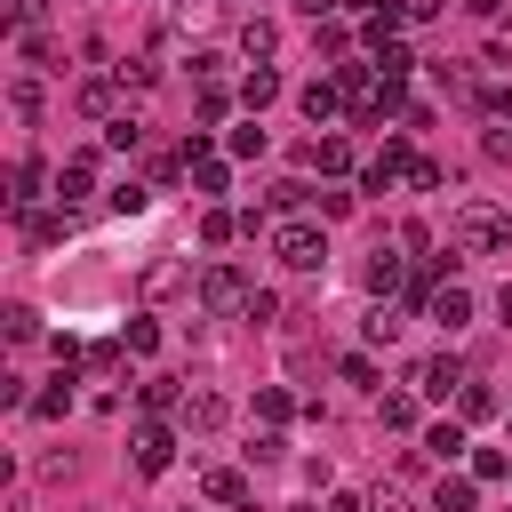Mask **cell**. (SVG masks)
<instances>
[{
  "instance_id": "cell-1",
  "label": "cell",
  "mask_w": 512,
  "mask_h": 512,
  "mask_svg": "<svg viewBox=\"0 0 512 512\" xmlns=\"http://www.w3.org/2000/svg\"><path fill=\"white\" fill-rule=\"evenodd\" d=\"M448 248H456V256H504V248H512V208L464 200V208L448 216Z\"/></svg>"
},
{
  "instance_id": "cell-2",
  "label": "cell",
  "mask_w": 512,
  "mask_h": 512,
  "mask_svg": "<svg viewBox=\"0 0 512 512\" xmlns=\"http://www.w3.org/2000/svg\"><path fill=\"white\" fill-rule=\"evenodd\" d=\"M272 256H280L288 272H320V264H328V232H320V224H280V232H272Z\"/></svg>"
},
{
  "instance_id": "cell-3",
  "label": "cell",
  "mask_w": 512,
  "mask_h": 512,
  "mask_svg": "<svg viewBox=\"0 0 512 512\" xmlns=\"http://www.w3.org/2000/svg\"><path fill=\"white\" fill-rule=\"evenodd\" d=\"M248 296H256V288H248L240 264H208V272H200V312L224 320V312H248Z\"/></svg>"
},
{
  "instance_id": "cell-4",
  "label": "cell",
  "mask_w": 512,
  "mask_h": 512,
  "mask_svg": "<svg viewBox=\"0 0 512 512\" xmlns=\"http://www.w3.org/2000/svg\"><path fill=\"white\" fill-rule=\"evenodd\" d=\"M128 456H136V472H168V464H176V432H168L160 416H144V424L128 432Z\"/></svg>"
},
{
  "instance_id": "cell-5",
  "label": "cell",
  "mask_w": 512,
  "mask_h": 512,
  "mask_svg": "<svg viewBox=\"0 0 512 512\" xmlns=\"http://www.w3.org/2000/svg\"><path fill=\"white\" fill-rule=\"evenodd\" d=\"M464 384H472V376H464V360H456V352H432V360L416 368V392H424V400H456Z\"/></svg>"
},
{
  "instance_id": "cell-6",
  "label": "cell",
  "mask_w": 512,
  "mask_h": 512,
  "mask_svg": "<svg viewBox=\"0 0 512 512\" xmlns=\"http://www.w3.org/2000/svg\"><path fill=\"white\" fill-rule=\"evenodd\" d=\"M88 192H96V152H72V160L56 168V208L72 216V208H80Z\"/></svg>"
},
{
  "instance_id": "cell-7",
  "label": "cell",
  "mask_w": 512,
  "mask_h": 512,
  "mask_svg": "<svg viewBox=\"0 0 512 512\" xmlns=\"http://www.w3.org/2000/svg\"><path fill=\"white\" fill-rule=\"evenodd\" d=\"M424 320H432V328H448V336H464V328H472V288H456V280H448V288H432Z\"/></svg>"
},
{
  "instance_id": "cell-8",
  "label": "cell",
  "mask_w": 512,
  "mask_h": 512,
  "mask_svg": "<svg viewBox=\"0 0 512 512\" xmlns=\"http://www.w3.org/2000/svg\"><path fill=\"white\" fill-rule=\"evenodd\" d=\"M408 168H416V152H408L400 136H384V152L360 168V184H368V192H384V184H392V176H408Z\"/></svg>"
},
{
  "instance_id": "cell-9",
  "label": "cell",
  "mask_w": 512,
  "mask_h": 512,
  "mask_svg": "<svg viewBox=\"0 0 512 512\" xmlns=\"http://www.w3.org/2000/svg\"><path fill=\"white\" fill-rule=\"evenodd\" d=\"M176 416H184V432H216V424H224V416H232V408H224V392H208V384H192V392H184V408H176Z\"/></svg>"
},
{
  "instance_id": "cell-10",
  "label": "cell",
  "mask_w": 512,
  "mask_h": 512,
  "mask_svg": "<svg viewBox=\"0 0 512 512\" xmlns=\"http://www.w3.org/2000/svg\"><path fill=\"white\" fill-rule=\"evenodd\" d=\"M296 104H304V120H336V112H344V88H336V80H304Z\"/></svg>"
},
{
  "instance_id": "cell-11",
  "label": "cell",
  "mask_w": 512,
  "mask_h": 512,
  "mask_svg": "<svg viewBox=\"0 0 512 512\" xmlns=\"http://www.w3.org/2000/svg\"><path fill=\"white\" fill-rule=\"evenodd\" d=\"M272 48H280V24H272V16H248V24H240V56L272 64Z\"/></svg>"
},
{
  "instance_id": "cell-12",
  "label": "cell",
  "mask_w": 512,
  "mask_h": 512,
  "mask_svg": "<svg viewBox=\"0 0 512 512\" xmlns=\"http://www.w3.org/2000/svg\"><path fill=\"white\" fill-rule=\"evenodd\" d=\"M304 160H312L320 176H344V168H352V144H344V136H312V144H304Z\"/></svg>"
},
{
  "instance_id": "cell-13",
  "label": "cell",
  "mask_w": 512,
  "mask_h": 512,
  "mask_svg": "<svg viewBox=\"0 0 512 512\" xmlns=\"http://www.w3.org/2000/svg\"><path fill=\"white\" fill-rule=\"evenodd\" d=\"M200 496H208V504H248V480H240L232 464H216V472L200 480Z\"/></svg>"
},
{
  "instance_id": "cell-14",
  "label": "cell",
  "mask_w": 512,
  "mask_h": 512,
  "mask_svg": "<svg viewBox=\"0 0 512 512\" xmlns=\"http://www.w3.org/2000/svg\"><path fill=\"white\" fill-rule=\"evenodd\" d=\"M272 96H280V72H272V64H256V72L240 80V104H248V112H264Z\"/></svg>"
},
{
  "instance_id": "cell-15",
  "label": "cell",
  "mask_w": 512,
  "mask_h": 512,
  "mask_svg": "<svg viewBox=\"0 0 512 512\" xmlns=\"http://www.w3.org/2000/svg\"><path fill=\"white\" fill-rule=\"evenodd\" d=\"M112 96H120V80H104V72H96V80H80V112H96V120H120V112H112Z\"/></svg>"
},
{
  "instance_id": "cell-16",
  "label": "cell",
  "mask_w": 512,
  "mask_h": 512,
  "mask_svg": "<svg viewBox=\"0 0 512 512\" xmlns=\"http://www.w3.org/2000/svg\"><path fill=\"white\" fill-rule=\"evenodd\" d=\"M8 184H16L8 200H16L24 216H32V200H40V160H16V168H8Z\"/></svg>"
},
{
  "instance_id": "cell-17",
  "label": "cell",
  "mask_w": 512,
  "mask_h": 512,
  "mask_svg": "<svg viewBox=\"0 0 512 512\" xmlns=\"http://www.w3.org/2000/svg\"><path fill=\"white\" fill-rule=\"evenodd\" d=\"M104 208H112V216H144V208H152V192L128 176V184H112V192H104Z\"/></svg>"
},
{
  "instance_id": "cell-18",
  "label": "cell",
  "mask_w": 512,
  "mask_h": 512,
  "mask_svg": "<svg viewBox=\"0 0 512 512\" xmlns=\"http://www.w3.org/2000/svg\"><path fill=\"white\" fill-rule=\"evenodd\" d=\"M456 416H464V424H488V416H496V392H488V384H464V392H456Z\"/></svg>"
},
{
  "instance_id": "cell-19",
  "label": "cell",
  "mask_w": 512,
  "mask_h": 512,
  "mask_svg": "<svg viewBox=\"0 0 512 512\" xmlns=\"http://www.w3.org/2000/svg\"><path fill=\"white\" fill-rule=\"evenodd\" d=\"M376 424H384V432H408V424H416V400H408V392H384V400H376Z\"/></svg>"
},
{
  "instance_id": "cell-20",
  "label": "cell",
  "mask_w": 512,
  "mask_h": 512,
  "mask_svg": "<svg viewBox=\"0 0 512 512\" xmlns=\"http://www.w3.org/2000/svg\"><path fill=\"white\" fill-rule=\"evenodd\" d=\"M472 496H480V480H440L432 488V512H472Z\"/></svg>"
},
{
  "instance_id": "cell-21",
  "label": "cell",
  "mask_w": 512,
  "mask_h": 512,
  "mask_svg": "<svg viewBox=\"0 0 512 512\" xmlns=\"http://www.w3.org/2000/svg\"><path fill=\"white\" fill-rule=\"evenodd\" d=\"M192 184H200V192L216 200V192H232V168H224V160L208 152V160H192Z\"/></svg>"
},
{
  "instance_id": "cell-22",
  "label": "cell",
  "mask_w": 512,
  "mask_h": 512,
  "mask_svg": "<svg viewBox=\"0 0 512 512\" xmlns=\"http://www.w3.org/2000/svg\"><path fill=\"white\" fill-rule=\"evenodd\" d=\"M176 288H184V264H168V256L144 264V296H176Z\"/></svg>"
},
{
  "instance_id": "cell-23",
  "label": "cell",
  "mask_w": 512,
  "mask_h": 512,
  "mask_svg": "<svg viewBox=\"0 0 512 512\" xmlns=\"http://www.w3.org/2000/svg\"><path fill=\"white\" fill-rule=\"evenodd\" d=\"M144 408H152V416L184 408V384H176V376H152V384H144Z\"/></svg>"
},
{
  "instance_id": "cell-24",
  "label": "cell",
  "mask_w": 512,
  "mask_h": 512,
  "mask_svg": "<svg viewBox=\"0 0 512 512\" xmlns=\"http://www.w3.org/2000/svg\"><path fill=\"white\" fill-rule=\"evenodd\" d=\"M256 416H264V424H288V416H296V400H288L280 384H256Z\"/></svg>"
},
{
  "instance_id": "cell-25",
  "label": "cell",
  "mask_w": 512,
  "mask_h": 512,
  "mask_svg": "<svg viewBox=\"0 0 512 512\" xmlns=\"http://www.w3.org/2000/svg\"><path fill=\"white\" fill-rule=\"evenodd\" d=\"M424 448H432L440 464H456V456H464V424H432V432H424Z\"/></svg>"
},
{
  "instance_id": "cell-26",
  "label": "cell",
  "mask_w": 512,
  "mask_h": 512,
  "mask_svg": "<svg viewBox=\"0 0 512 512\" xmlns=\"http://www.w3.org/2000/svg\"><path fill=\"white\" fill-rule=\"evenodd\" d=\"M232 232H240V216H232V208H208V216H200V240H208V248H224Z\"/></svg>"
},
{
  "instance_id": "cell-27",
  "label": "cell",
  "mask_w": 512,
  "mask_h": 512,
  "mask_svg": "<svg viewBox=\"0 0 512 512\" xmlns=\"http://www.w3.org/2000/svg\"><path fill=\"white\" fill-rule=\"evenodd\" d=\"M64 224H72V216H24V240H32V248H56Z\"/></svg>"
},
{
  "instance_id": "cell-28",
  "label": "cell",
  "mask_w": 512,
  "mask_h": 512,
  "mask_svg": "<svg viewBox=\"0 0 512 512\" xmlns=\"http://www.w3.org/2000/svg\"><path fill=\"white\" fill-rule=\"evenodd\" d=\"M0 320H8V344H32V336H40V312H32V304H8Z\"/></svg>"
},
{
  "instance_id": "cell-29",
  "label": "cell",
  "mask_w": 512,
  "mask_h": 512,
  "mask_svg": "<svg viewBox=\"0 0 512 512\" xmlns=\"http://www.w3.org/2000/svg\"><path fill=\"white\" fill-rule=\"evenodd\" d=\"M64 408H72V368H64V376H56V384L32 400V416H64Z\"/></svg>"
},
{
  "instance_id": "cell-30",
  "label": "cell",
  "mask_w": 512,
  "mask_h": 512,
  "mask_svg": "<svg viewBox=\"0 0 512 512\" xmlns=\"http://www.w3.org/2000/svg\"><path fill=\"white\" fill-rule=\"evenodd\" d=\"M104 144H112V152H136V144H144V128L120 112V120H104Z\"/></svg>"
},
{
  "instance_id": "cell-31",
  "label": "cell",
  "mask_w": 512,
  "mask_h": 512,
  "mask_svg": "<svg viewBox=\"0 0 512 512\" xmlns=\"http://www.w3.org/2000/svg\"><path fill=\"white\" fill-rule=\"evenodd\" d=\"M224 152H232V160H256V152H264V128H256V120H248V128H232V136H224Z\"/></svg>"
},
{
  "instance_id": "cell-32",
  "label": "cell",
  "mask_w": 512,
  "mask_h": 512,
  "mask_svg": "<svg viewBox=\"0 0 512 512\" xmlns=\"http://www.w3.org/2000/svg\"><path fill=\"white\" fill-rule=\"evenodd\" d=\"M368 288H376V296H384V288H400V256H392V248H376V264H368Z\"/></svg>"
},
{
  "instance_id": "cell-33",
  "label": "cell",
  "mask_w": 512,
  "mask_h": 512,
  "mask_svg": "<svg viewBox=\"0 0 512 512\" xmlns=\"http://www.w3.org/2000/svg\"><path fill=\"white\" fill-rule=\"evenodd\" d=\"M360 328H368V344H392V336H400V312H392V304H376Z\"/></svg>"
},
{
  "instance_id": "cell-34",
  "label": "cell",
  "mask_w": 512,
  "mask_h": 512,
  "mask_svg": "<svg viewBox=\"0 0 512 512\" xmlns=\"http://www.w3.org/2000/svg\"><path fill=\"white\" fill-rule=\"evenodd\" d=\"M472 480H512V456H504V448H480V456H472Z\"/></svg>"
},
{
  "instance_id": "cell-35",
  "label": "cell",
  "mask_w": 512,
  "mask_h": 512,
  "mask_svg": "<svg viewBox=\"0 0 512 512\" xmlns=\"http://www.w3.org/2000/svg\"><path fill=\"white\" fill-rule=\"evenodd\" d=\"M152 80H160L152 56H128V64H120V88H152Z\"/></svg>"
},
{
  "instance_id": "cell-36",
  "label": "cell",
  "mask_w": 512,
  "mask_h": 512,
  "mask_svg": "<svg viewBox=\"0 0 512 512\" xmlns=\"http://www.w3.org/2000/svg\"><path fill=\"white\" fill-rule=\"evenodd\" d=\"M304 200H312L304 176H280V184H272V208H304Z\"/></svg>"
},
{
  "instance_id": "cell-37",
  "label": "cell",
  "mask_w": 512,
  "mask_h": 512,
  "mask_svg": "<svg viewBox=\"0 0 512 512\" xmlns=\"http://www.w3.org/2000/svg\"><path fill=\"white\" fill-rule=\"evenodd\" d=\"M408 184H416V192H440V184H448V168H440V160H416V168H408Z\"/></svg>"
},
{
  "instance_id": "cell-38",
  "label": "cell",
  "mask_w": 512,
  "mask_h": 512,
  "mask_svg": "<svg viewBox=\"0 0 512 512\" xmlns=\"http://www.w3.org/2000/svg\"><path fill=\"white\" fill-rule=\"evenodd\" d=\"M336 368H344V384H376V360H368V352H344Z\"/></svg>"
},
{
  "instance_id": "cell-39",
  "label": "cell",
  "mask_w": 512,
  "mask_h": 512,
  "mask_svg": "<svg viewBox=\"0 0 512 512\" xmlns=\"http://www.w3.org/2000/svg\"><path fill=\"white\" fill-rule=\"evenodd\" d=\"M248 320H256V328H264V320H280V296H272V288H256V296H248Z\"/></svg>"
},
{
  "instance_id": "cell-40",
  "label": "cell",
  "mask_w": 512,
  "mask_h": 512,
  "mask_svg": "<svg viewBox=\"0 0 512 512\" xmlns=\"http://www.w3.org/2000/svg\"><path fill=\"white\" fill-rule=\"evenodd\" d=\"M128 352H160V328L152 320H128Z\"/></svg>"
},
{
  "instance_id": "cell-41",
  "label": "cell",
  "mask_w": 512,
  "mask_h": 512,
  "mask_svg": "<svg viewBox=\"0 0 512 512\" xmlns=\"http://www.w3.org/2000/svg\"><path fill=\"white\" fill-rule=\"evenodd\" d=\"M8 16H16V24H24V32H32V24H40V16H48V0H8Z\"/></svg>"
},
{
  "instance_id": "cell-42",
  "label": "cell",
  "mask_w": 512,
  "mask_h": 512,
  "mask_svg": "<svg viewBox=\"0 0 512 512\" xmlns=\"http://www.w3.org/2000/svg\"><path fill=\"white\" fill-rule=\"evenodd\" d=\"M488 160H512V128H488Z\"/></svg>"
},
{
  "instance_id": "cell-43",
  "label": "cell",
  "mask_w": 512,
  "mask_h": 512,
  "mask_svg": "<svg viewBox=\"0 0 512 512\" xmlns=\"http://www.w3.org/2000/svg\"><path fill=\"white\" fill-rule=\"evenodd\" d=\"M336 8H344V0H296V16H312V24H320V16H336Z\"/></svg>"
},
{
  "instance_id": "cell-44",
  "label": "cell",
  "mask_w": 512,
  "mask_h": 512,
  "mask_svg": "<svg viewBox=\"0 0 512 512\" xmlns=\"http://www.w3.org/2000/svg\"><path fill=\"white\" fill-rule=\"evenodd\" d=\"M496 320H504V328H512V280H504V288H496Z\"/></svg>"
},
{
  "instance_id": "cell-45",
  "label": "cell",
  "mask_w": 512,
  "mask_h": 512,
  "mask_svg": "<svg viewBox=\"0 0 512 512\" xmlns=\"http://www.w3.org/2000/svg\"><path fill=\"white\" fill-rule=\"evenodd\" d=\"M464 8H472V16H496V8H504V0H464Z\"/></svg>"
},
{
  "instance_id": "cell-46",
  "label": "cell",
  "mask_w": 512,
  "mask_h": 512,
  "mask_svg": "<svg viewBox=\"0 0 512 512\" xmlns=\"http://www.w3.org/2000/svg\"><path fill=\"white\" fill-rule=\"evenodd\" d=\"M288 512H312V504H288Z\"/></svg>"
},
{
  "instance_id": "cell-47",
  "label": "cell",
  "mask_w": 512,
  "mask_h": 512,
  "mask_svg": "<svg viewBox=\"0 0 512 512\" xmlns=\"http://www.w3.org/2000/svg\"><path fill=\"white\" fill-rule=\"evenodd\" d=\"M184 512H192V504H184Z\"/></svg>"
}]
</instances>
